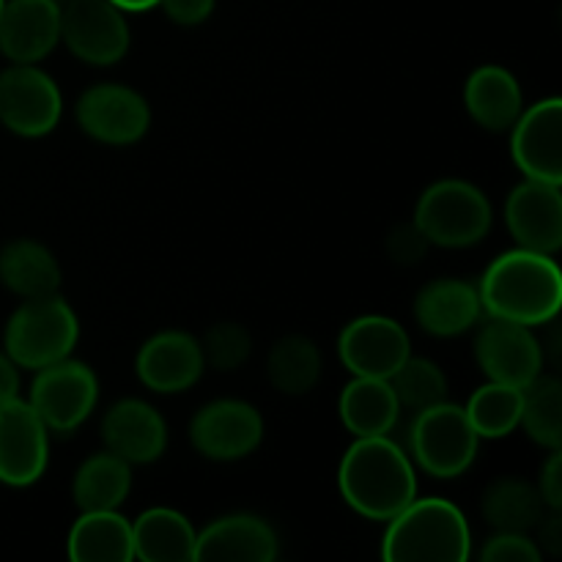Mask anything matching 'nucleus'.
Returning <instances> with one entry per match:
<instances>
[{
  "label": "nucleus",
  "mask_w": 562,
  "mask_h": 562,
  "mask_svg": "<svg viewBox=\"0 0 562 562\" xmlns=\"http://www.w3.org/2000/svg\"><path fill=\"white\" fill-rule=\"evenodd\" d=\"M338 492L362 519L387 525L417 497V470L395 439L357 437L340 459Z\"/></svg>",
  "instance_id": "obj_1"
},
{
  "label": "nucleus",
  "mask_w": 562,
  "mask_h": 562,
  "mask_svg": "<svg viewBox=\"0 0 562 562\" xmlns=\"http://www.w3.org/2000/svg\"><path fill=\"white\" fill-rule=\"evenodd\" d=\"M477 294L483 316L547 327L562 307V272L554 256L514 247L488 263Z\"/></svg>",
  "instance_id": "obj_2"
},
{
  "label": "nucleus",
  "mask_w": 562,
  "mask_h": 562,
  "mask_svg": "<svg viewBox=\"0 0 562 562\" xmlns=\"http://www.w3.org/2000/svg\"><path fill=\"white\" fill-rule=\"evenodd\" d=\"M472 532L459 505L442 497H415L387 521L382 558L390 562H464Z\"/></svg>",
  "instance_id": "obj_3"
},
{
  "label": "nucleus",
  "mask_w": 562,
  "mask_h": 562,
  "mask_svg": "<svg viewBox=\"0 0 562 562\" xmlns=\"http://www.w3.org/2000/svg\"><path fill=\"white\" fill-rule=\"evenodd\" d=\"M80 340V318L75 307L55 294L22 300L3 327V351L16 368L38 371L66 360Z\"/></svg>",
  "instance_id": "obj_4"
},
{
  "label": "nucleus",
  "mask_w": 562,
  "mask_h": 562,
  "mask_svg": "<svg viewBox=\"0 0 562 562\" xmlns=\"http://www.w3.org/2000/svg\"><path fill=\"white\" fill-rule=\"evenodd\" d=\"M412 223L423 231L428 245L464 250L486 239L492 231V201L472 181L439 179L420 192Z\"/></svg>",
  "instance_id": "obj_5"
},
{
  "label": "nucleus",
  "mask_w": 562,
  "mask_h": 562,
  "mask_svg": "<svg viewBox=\"0 0 562 562\" xmlns=\"http://www.w3.org/2000/svg\"><path fill=\"white\" fill-rule=\"evenodd\" d=\"M477 448L481 437L467 420L464 406L442 401L412 415L404 450L409 453L415 470H423L439 481H453L475 464Z\"/></svg>",
  "instance_id": "obj_6"
},
{
  "label": "nucleus",
  "mask_w": 562,
  "mask_h": 562,
  "mask_svg": "<svg viewBox=\"0 0 562 562\" xmlns=\"http://www.w3.org/2000/svg\"><path fill=\"white\" fill-rule=\"evenodd\" d=\"M27 404L33 406L49 434H71L93 415L99 401V379L91 366L66 360L33 371Z\"/></svg>",
  "instance_id": "obj_7"
},
{
  "label": "nucleus",
  "mask_w": 562,
  "mask_h": 562,
  "mask_svg": "<svg viewBox=\"0 0 562 562\" xmlns=\"http://www.w3.org/2000/svg\"><path fill=\"white\" fill-rule=\"evenodd\" d=\"M60 42L82 64L115 66L130 53L126 11L110 0H69L60 5Z\"/></svg>",
  "instance_id": "obj_8"
},
{
  "label": "nucleus",
  "mask_w": 562,
  "mask_h": 562,
  "mask_svg": "<svg viewBox=\"0 0 562 562\" xmlns=\"http://www.w3.org/2000/svg\"><path fill=\"white\" fill-rule=\"evenodd\" d=\"M64 113L60 88L38 64H9L0 71V124L20 137H44Z\"/></svg>",
  "instance_id": "obj_9"
},
{
  "label": "nucleus",
  "mask_w": 562,
  "mask_h": 562,
  "mask_svg": "<svg viewBox=\"0 0 562 562\" xmlns=\"http://www.w3.org/2000/svg\"><path fill=\"white\" fill-rule=\"evenodd\" d=\"M263 417L239 398H217L203 404L190 420V445L209 461H241L263 442Z\"/></svg>",
  "instance_id": "obj_10"
},
{
  "label": "nucleus",
  "mask_w": 562,
  "mask_h": 562,
  "mask_svg": "<svg viewBox=\"0 0 562 562\" xmlns=\"http://www.w3.org/2000/svg\"><path fill=\"white\" fill-rule=\"evenodd\" d=\"M77 126L102 146H132L151 126V104L140 91L121 82L86 88L75 104Z\"/></svg>",
  "instance_id": "obj_11"
},
{
  "label": "nucleus",
  "mask_w": 562,
  "mask_h": 562,
  "mask_svg": "<svg viewBox=\"0 0 562 562\" xmlns=\"http://www.w3.org/2000/svg\"><path fill=\"white\" fill-rule=\"evenodd\" d=\"M472 351L488 382H503L510 387H525L547 368L541 338L532 327L505 318L486 316V322L477 324Z\"/></svg>",
  "instance_id": "obj_12"
},
{
  "label": "nucleus",
  "mask_w": 562,
  "mask_h": 562,
  "mask_svg": "<svg viewBox=\"0 0 562 562\" xmlns=\"http://www.w3.org/2000/svg\"><path fill=\"white\" fill-rule=\"evenodd\" d=\"M409 355L412 338L404 324L379 313L351 318L338 335V357L351 376L390 379Z\"/></svg>",
  "instance_id": "obj_13"
},
{
  "label": "nucleus",
  "mask_w": 562,
  "mask_h": 562,
  "mask_svg": "<svg viewBox=\"0 0 562 562\" xmlns=\"http://www.w3.org/2000/svg\"><path fill=\"white\" fill-rule=\"evenodd\" d=\"M49 464V431L25 398L0 404V483L25 488L42 481Z\"/></svg>",
  "instance_id": "obj_14"
},
{
  "label": "nucleus",
  "mask_w": 562,
  "mask_h": 562,
  "mask_svg": "<svg viewBox=\"0 0 562 562\" xmlns=\"http://www.w3.org/2000/svg\"><path fill=\"white\" fill-rule=\"evenodd\" d=\"M508 132L510 159L525 179L562 187V99L547 97L525 108Z\"/></svg>",
  "instance_id": "obj_15"
},
{
  "label": "nucleus",
  "mask_w": 562,
  "mask_h": 562,
  "mask_svg": "<svg viewBox=\"0 0 562 562\" xmlns=\"http://www.w3.org/2000/svg\"><path fill=\"white\" fill-rule=\"evenodd\" d=\"M206 362H203L201 340L184 329H165L151 335L137 349L135 373L143 387L159 395L187 393L201 382Z\"/></svg>",
  "instance_id": "obj_16"
},
{
  "label": "nucleus",
  "mask_w": 562,
  "mask_h": 562,
  "mask_svg": "<svg viewBox=\"0 0 562 562\" xmlns=\"http://www.w3.org/2000/svg\"><path fill=\"white\" fill-rule=\"evenodd\" d=\"M505 225L516 247L554 256L562 247L560 184L536 179L516 184L505 198Z\"/></svg>",
  "instance_id": "obj_17"
},
{
  "label": "nucleus",
  "mask_w": 562,
  "mask_h": 562,
  "mask_svg": "<svg viewBox=\"0 0 562 562\" xmlns=\"http://www.w3.org/2000/svg\"><path fill=\"white\" fill-rule=\"evenodd\" d=\"M104 450L124 459L126 464H154L168 450V423L162 412L143 398H121L104 412L102 426Z\"/></svg>",
  "instance_id": "obj_18"
},
{
  "label": "nucleus",
  "mask_w": 562,
  "mask_h": 562,
  "mask_svg": "<svg viewBox=\"0 0 562 562\" xmlns=\"http://www.w3.org/2000/svg\"><path fill=\"white\" fill-rule=\"evenodd\" d=\"M58 44V0H5L0 9V55L9 64H42Z\"/></svg>",
  "instance_id": "obj_19"
},
{
  "label": "nucleus",
  "mask_w": 562,
  "mask_h": 562,
  "mask_svg": "<svg viewBox=\"0 0 562 562\" xmlns=\"http://www.w3.org/2000/svg\"><path fill=\"white\" fill-rule=\"evenodd\" d=\"M278 554V532L256 514L223 516L198 532L195 562H274Z\"/></svg>",
  "instance_id": "obj_20"
},
{
  "label": "nucleus",
  "mask_w": 562,
  "mask_h": 562,
  "mask_svg": "<svg viewBox=\"0 0 562 562\" xmlns=\"http://www.w3.org/2000/svg\"><path fill=\"white\" fill-rule=\"evenodd\" d=\"M415 322L434 338H459L481 324L483 305L477 285L464 278H437L415 296Z\"/></svg>",
  "instance_id": "obj_21"
},
{
  "label": "nucleus",
  "mask_w": 562,
  "mask_h": 562,
  "mask_svg": "<svg viewBox=\"0 0 562 562\" xmlns=\"http://www.w3.org/2000/svg\"><path fill=\"white\" fill-rule=\"evenodd\" d=\"M467 115L486 132H508L521 115L525 91L505 66H477L464 82Z\"/></svg>",
  "instance_id": "obj_22"
},
{
  "label": "nucleus",
  "mask_w": 562,
  "mask_h": 562,
  "mask_svg": "<svg viewBox=\"0 0 562 562\" xmlns=\"http://www.w3.org/2000/svg\"><path fill=\"white\" fill-rule=\"evenodd\" d=\"M401 404L387 379L355 376L338 398V415L351 437H390L401 420Z\"/></svg>",
  "instance_id": "obj_23"
},
{
  "label": "nucleus",
  "mask_w": 562,
  "mask_h": 562,
  "mask_svg": "<svg viewBox=\"0 0 562 562\" xmlns=\"http://www.w3.org/2000/svg\"><path fill=\"white\" fill-rule=\"evenodd\" d=\"M135 560L146 562H195L198 530L181 510L148 508L132 521Z\"/></svg>",
  "instance_id": "obj_24"
},
{
  "label": "nucleus",
  "mask_w": 562,
  "mask_h": 562,
  "mask_svg": "<svg viewBox=\"0 0 562 562\" xmlns=\"http://www.w3.org/2000/svg\"><path fill=\"white\" fill-rule=\"evenodd\" d=\"M58 258L36 239H11L0 247V285L20 300L55 294L60 289Z\"/></svg>",
  "instance_id": "obj_25"
},
{
  "label": "nucleus",
  "mask_w": 562,
  "mask_h": 562,
  "mask_svg": "<svg viewBox=\"0 0 562 562\" xmlns=\"http://www.w3.org/2000/svg\"><path fill=\"white\" fill-rule=\"evenodd\" d=\"M66 552L75 562H132V521L119 510H82L66 538Z\"/></svg>",
  "instance_id": "obj_26"
},
{
  "label": "nucleus",
  "mask_w": 562,
  "mask_h": 562,
  "mask_svg": "<svg viewBox=\"0 0 562 562\" xmlns=\"http://www.w3.org/2000/svg\"><path fill=\"white\" fill-rule=\"evenodd\" d=\"M132 492V464L115 453H93L71 477V499L82 510H119Z\"/></svg>",
  "instance_id": "obj_27"
},
{
  "label": "nucleus",
  "mask_w": 562,
  "mask_h": 562,
  "mask_svg": "<svg viewBox=\"0 0 562 562\" xmlns=\"http://www.w3.org/2000/svg\"><path fill=\"white\" fill-rule=\"evenodd\" d=\"M547 510L536 483L521 477H499L488 483L481 499V514L494 532H532Z\"/></svg>",
  "instance_id": "obj_28"
},
{
  "label": "nucleus",
  "mask_w": 562,
  "mask_h": 562,
  "mask_svg": "<svg viewBox=\"0 0 562 562\" xmlns=\"http://www.w3.org/2000/svg\"><path fill=\"white\" fill-rule=\"evenodd\" d=\"M324 371L322 349L307 335H285L269 349L267 376L278 393L307 395L318 384Z\"/></svg>",
  "instance_id": "obj_29"
},
{
  "label": "nucleus",
  "mask_w": 562,
  "mask_h": 562,
  "mask_svg": "<svg viewBox=\"0 0 562 562\" xmlns=\"http://www.w3.org/2000/svg\"><path fill=\"white\" fill-rule=\"evenodd\" d=\"M519 426L541 448H562V382L554 373H538L521 387Z\"/></svg>",
  "instance_id": "obj_30"
},
{
  "label": "nucleus",
  "mask_w": 562,
  "mask_h": 562,
  "mask_svg": "<svg viewBox=\"0 0 562 562\" xmlns=\"http://www.w3.org/2000/svg\"><path fill=\"white\" fill-rule=\"evenodd\" d=\"M464 412L481 439L510 437L521 420V387L486 382L470 395Z\"/></svg>",
  "instance_id": "obj_31"
},
{
  "label": "nucleus",
  "mask_w": 562,
  "mask_h": 562,
  "mask_svg": "<svg viewBox=\"0 0 562 562\" xmlns=\"http://www.w3.org/2000/svg\"><path fill=\"white\" fill-rule=\"evenodd\" d=\"M387 382L398 398L401 409H409L412 415L448 401V376L428 357L409 355Z\"/></svg>",
  "instance_id": "obj_32"
},
{
  "label": "nucleus",
  "mask_w": 562,
  "mask_h": 562,
  "mask_svg": "<svg viewBox=\"0 0 562 562\" xmlns=\"http://www.w3.org/2000/svg\"><path fill=\"white\" fill-rule=\"evenodd\" d=\"M201 351L206 368L220 373L239 371L252 355V335L239 322H217L201 338Z\"/></svg>",
  "instance_id": "obj_33"
},
{
  "label": "nucleus",
  "mask_w": 562,
  "mask_h": 562,
  "mask_svg": "<svg viewBox=\"0 0 562 562\" xmlns=\"http://www.w3.org/2000/svg\"><path fill=\"white\" fill-rule=\"evenodd\" d=\"M483 562H541V549L530 532H494L477 552Z\"/></svg>",
  "instance_id": "obj_34"
},
{
  "label": "nucleus",
  "mask_w": 562,
  "mask_h": 562,
  "mask_svg": "<svg viewBox=\"0 0 562 562\" xmlns=\"http://www.w3.org/2000/svg\"><path fill=\"white\" fill-rule=\"evenodd\" d=\"M428 239L423 236V231L415 223H398L384 239V250H387L390 261L401 263V267H412V263H420L423 256L428 250Z\"/></svg>",
  "instance_id": "obj_35"
},
{
  "label": "nucleus",
  "mask_w": 562,
  "mask_h": 562,
  "mask_svg": "<svg viewBox=\"0 0 562 562\" xmlns=\"http://www.w3.org/2000/svg\"><path fill=\"white\" fill-rule=\"evenodd\" d=\"M538 494H541L543 505L549 510H562V453L558 450H549L547 461L541 464L538 472Z\"/></svg>",
  "instance_id": "obj_36"
},
{
  "label": "nucleus",
  "mask_w": 562,
  "mask_h": 562,
  "mask_svg": "<svg viewBox=\"0 0 562 562\" xmlns=\"http://www.w3.org/2000/svg\"><path fill=\"white\" fill-rule=\"evenodd\" d=\"M165 16L181 27H195L214 14L217 0H159Z\"/></svg>",
  "instance_id": "obj_37"
},
{
  "label": "nucleus",
  "mask_w": 562,
  "mask_h": 562,
  "mask_svg": "<svg viewBox=\"0 0 562 562\" xmlns=\"http://www.w3.org/2000/svg\"><path fill=\"white\" fill-rule=\"evenodd\" d=\"M536 547L541 549V554H549V558H560L562 554V516L560 510H547L543 519L536 525Z\"/></svg>",
  "instance_id": "obj_38"
},
{
  "label": "nucleus",
  "mask_w": 562,
  "mask_h": 562,
  "mask_svg": "<svg viewBox=\"0 0 562 562\" xmlns=\"http://www.w3.org/2000/svg\"><path fill=\"white\" fill-rule=\"evenodd\" d=\"M20 395V368L0 349V404Z\"/></svg>",
  "instance_id": "obj_39"
},
{
  "label": "nucleus",
  "mask_w": 562,
  "mask_h": 562,
  "mask_svg": "<svg viewBox=\"0 0 562 562\" xmlns=\"http://www.w3.org/2000/svg\"><path fill=\"white\" fill-rule=\"evenodd\" d=\"M110 3L119 5L121 11H148L159 5V0H110Z\"/></svg>",
  "instance_id": "obj_40"
},
{
  "label": "nucleus",
  "mask_w": 562,
  "mask_h": 562,
  "mask_svg": "<svg viewBox=\"0 0 562 562\" xmlns=\"http://www.w3.org/2000/svg\"><path fill=\"white\" fill-rule=\"evenodd\" d=\"M3 3H5V0H0V9H3Z\"/></svg>",
  "instance_id": "obj_41"
}]
</instances>
